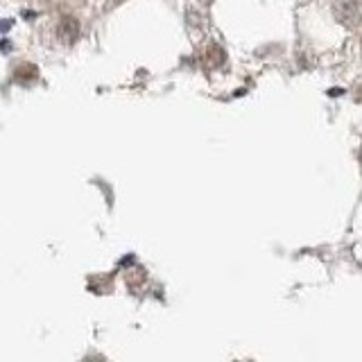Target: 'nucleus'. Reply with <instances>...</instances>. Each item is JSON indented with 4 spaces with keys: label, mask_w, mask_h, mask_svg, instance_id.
Instances as JSON below:
<instances>
[{
    "label": "nucleus",
    "mask_w": 362,
    "mask_h": 362,
    "mask_svg": "<svg viewBox=\"0 0 362 362\" xmlns=\"http://www.w3.org/2000/svg\"><path fill=\"white\" fill-rule=\"evenodd\" d=\"M333 14L342 25L356 28L362 21V0H335Z\"/></svg>",
    "instance_id": "nucleus-1"
},
{
    "label": "nucleus",
    "mask_w": 362,
    "mask_h": 362,
    "mask_svg": "<svg viewBox=\"0 0 362 362\" xmlns=\"http://www.w3.org/2000/svg\"><path fill=\"white\" fill-rule=\"evenodd\" d=\"M75 34H77V23L73 18H66L62 21V25H59V37L64 41H73L75 39Z\"/></svg>",
    "instance_id": "nucleus-2"
}]
</instances>
